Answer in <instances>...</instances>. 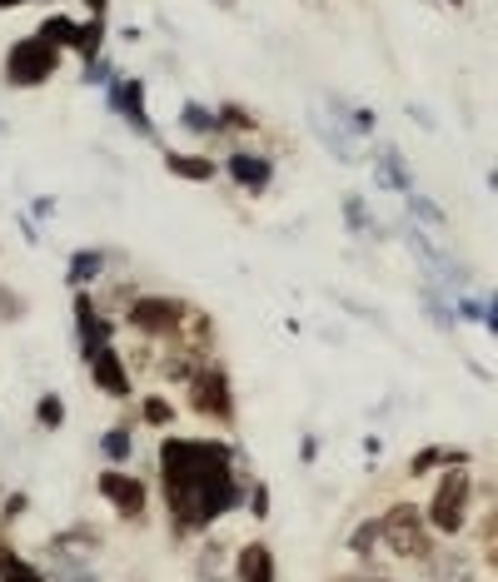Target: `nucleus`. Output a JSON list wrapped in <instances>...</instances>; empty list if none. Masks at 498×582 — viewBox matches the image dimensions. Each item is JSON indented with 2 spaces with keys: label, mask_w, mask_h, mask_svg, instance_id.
<instances>
[{
  "label": "nucleus",
  "mask_w": 498,
  "mask_h": 582,
  "mask_svg": "<svg viewBox=\"0 0 498 582\" xmlns=\"http://www.w3.org/2000/svg\"><path fill=\"white\" fill-rule=\"evenodd\" d=\"M160 488L179 533H204L239 508L245 478L235 448L220 438H165L160 443Z\"/></svg>",
  "instance_id": "f257e3e1"
},
{
  "label": "nucleus",
  "mask_w": 498,
  "mask_h": 582,
  "mask_svg": "<svg viewBox=\"0 0 498 582\" xmlns=\"http://www.w3.org/2000/svg\"><path fill=\"white\" fill-rule=\"evenodd\" d=\"M0 314H5V319H21V299H15L11 289H0Z\"/></svg>",
  "instance_id": "4c0bfd02"
},
{
  "label": "nucleus",
  "mask_w": 498,
  "mask_h": 582,
  "mask_svg": "<svg viewBox=\"0 0 498 582\" xmlns=\"http://www.w3.org/2000/svg\"><path fill=\"white\" fill-rule=\"evenodd\" d=\"M105 40H110V25L105 15H90V21H80V36H75V55L90 65V60L105 55Z\"/></svg>",
  "instance_id": "412c9836"
},
{
  "label": "nucleus",
  "mask_w": 498,
  "mask_h": 582,
  "mask_svg": "<svg viewBox=\"0 0 498 582\" xmlns=\"http://www.w3.org/2000/svg\"><path fill=\"white\" fill-rule=\"evenodd\" d=\"M229 179H235L245 195H264V189L274 185V160L270 154H254V150H229L225 160Z\"/></svg>",
  "instance_id": "ddd939ff"
},
{
  "label": "nucleus",
  "mask_w": 498,
  "mask_h": 582,
  "mask_svg": "<svg viewBox=\"0 0 498 582\" xmlns=\"http://www.w3.org/2000/svg\"><path fill=\"white\" fill-rule=\"evenodd\" d=\"M0 135H11V125H5V120H0Z\"/></svg>",
  "instance_id": "09e8293b"
},
{
  "label": "nucleus",
  "mask_w": 498,
  "mask_h": 582,
  "mask_svg": "<svg viewBox=\"0 0 498 582\" xmlns=\"http://www.w3.org/2000/svg\"><path fill=\"white\" fill-rule=\"evenodd\" d=\"M374 125H379V115L369 106H349V129H354V135H374Z\"/></svg>",
  "instance_id": "72a5a7b5"
},
{
  "label": "nucleus",
  "mask_w": 498,
  "mask_h": 582,
  "mask_svg": "<svg viewBox=\"0 0 498 582\" xmlns=\"http://www.w3.org/2000/svg\"><path fill=\"white\" fill-rule=\"evenodd\" d=\"M140 413H145V423H154V429H170V423H175V408H170L165 398H145Z\"/></svg>",
  "instance_id": "473e14b6"
},
{
  "label": "nucleus",
  "mask_w": 498,
  "mask_h": 582,
  "mask_svg": "<svg viewBox=\"0 0 498 582\" xmlns=\"http://www.w3.org/2000/svg\"><path fill=\"white\" fill-rule=\"evenodd\" d=\"M105 106H110V115H120L135 135L154 140V120H150V110H145V81H135V75H115L110 90H105Z\"/></svg>",
  "instance_id": "9b49d317"
},
{
  "label": "nucleus",
  "mask_w": 498,
  "mask_h": 582,
  "mask_svg": "<svg viewBox=\"0 0 498 582\" xmlns=\"http://www.w3.org/2000/svg\"><path fill=\"white\" fill-rule=\"evenodd\" d=\"M105 264H110L105 249H75L71 264H65V284H75V289H90V284L105 274Z\"/></svg>",
  "instance_id": "a211bd4d"
},
{
  "label": "nucleus",
  "mask_w": 498,
  "mask_h": 582,
  "mask_svg": "<svg viewBox=\"0 0 498 582\" xmlns=\"http://www.w3.org/2000/svg\"><path fill=\"white\" fill-rule=\"evenodd\" d=\"M36 36H40V40H50L55 50H75V36H80V21H71V15H46Z\"/></svg>",
  "instance_id": "5701e85b"
},
{
  "label": "nucleus",
  "mask_w": 498,
  "mask_h": 582,
  "mask_svg": "<svg viewBox=\"0 0 498 582\" xmlns=\"http://www.w3.org/2000/svg\"><path fill=\"white\" fill-rule=\"evenodd\" d=\"M484 324H488V334L498 338V294L494 299H484Z\"/></svg>",
  "instance_id": "ea45409f"
},
{
  "label": "nucleus",
  "mask_w": 498,
  "mask_h": 582,
  "mask_svg": "<svg viewBox=\"0 0 498 582\" xmlns=\"http://www.w3.org/2000/svg\"><path fill=\"white\" fill-rule=\"evenodd\" d=\"M379 533H384V553L403 562H428L439 558L434 553V537H428V518L414 503H394L389 512H379Z\"/></svg>",
  "instance_id": "f03ea898"
},
{
  "label": "nucleus",
  "mask_w": 498,
  "mask_h": 582,
  "mask_svg": "<svg viewBox=\"0 0 498 582\" xmlns=\"http://www.w3.org/2000/svg\"><path fill=\"white\" fill-rule=\"evenodd\" d=\"M71 319H75V354L90 363V359H96V354L110 344V334H115V319H105L100 299H96V294H85V289L75 294Z\"/></svg>",
  "instance_id": "1a4fd4ad"
},
{
  "label": "nucleus",
  "mask_w": 498,
  "mask_h": 582,
  "mask_svg": "<svg viewBox=\"0 0 498 582\" xmlns=\"http://www.w3.org/2000/svg\"><path fill=\"white\" fill-rule=\"evenodd\" d=\"M21 5H30V0H0V11H21Z\"/></svg>",
  "instance_id": "c03bdc74"
},
{
  "label": "nucleus",
  "mask_w": 498,
  "mask_h": 582,
  "mask_svg": "<svg viewBox=\"0 0 498 582\" xmlns=\"http://www.w3.org/2000/svg\"><path fill=\"white\" fill-rule=\"evenodd\" d=\"M339 210H345V224H349L354 234H384L379 224H374V214H369L364 195H345V205H339Z\"/></svg>",
  "instance_id": "c85d7f7f"
},
{
  "label": "nucleus",
  "mask_w": 498,
  "mask_h": 582,
  "mask_svg": "<svg viewBox=\"0 0 498 582\" xmlns=\"http://www.w3.org/2000/svg\"><path fill=\"white\" fill-rule=\"evenodd\" d=\"M469 503H474V478H469V463H449L434 483V498H428V528L434 533H463L469 523Z\"/></svg>",
  "instance_id": "7ed1b4c3"
},
{
  "label": "nucleus",
  "mask_w": 498,
  "mask_h": 582,
  "mask_svg": "<svg viewBox=\"0 0 498 582\" xmlns=\"http://www.w3.org/2000/svg\"><path fill=\"white\" fill-rule=\"evenodd\" d=\"M309 129L320 135V145L334 154L339 164H359V135L349 129V106L339 100V95H324L320 106L309 110Z\"/></svg>",
  "instance_id": "39448f33"
},
{
  "label": "nucleus",
  "mask_w": 498,
  "mask_h": 582,
  "mask_svg": "<svg viewBox=\"0 0 498 582\" xmlns=\"http://www.w3.org/2000/svg\"><path fill=\"white\" fill-rule=\"evenodd\" d=\"M453 314L469 319V324H484V299H469V294H463V299L453 304Z\"/></svg>",
  "instance_id": "c9c22d12"
},
{
  "label": "nucleus",
  "mask_w": 498,
  "mask_h": 582,
  "mask_svg": "<svg viewBox=\"0 0 498 582\" xmlns=\"http://www.w3.org/2000/svg\"><path fill=\"white\" fill-rule=\"evenodd\" d=\"M488 185H494V195H498V170H494V175H488Z\"/></svg>",
  "instance_id": "49530a36"
},
{
  "label": "nucleus",
  "mask_w": 498,
  "mask_h": 582,
  "mask_svg": "<svg viewBox=\"0 0 498 582\" xmlns=\"http://www.w3.org/2000/svg\"><path fill=\"white\" fill-rule=\"evenodd\" d=\"M220 5H235V0H220Z\"/></svg>",
  "instance_id": "8fccbe9b"
},
{
  "label": "nucleus",
  "mask_w": 498,
  "mask_h": 582,
  "mask_svg": "<svg viewBox=\"0 0 498 582\" xmlns=\"http://www.w3.org/2000/svg\"><path fill=\"white\" fill-rule=\"evenodd\" d=\"M90 384H96L105 398H130L135 394L130 369H125V354H120L115 344H105V349L90 359Z\"/></svg>",
  "instance_id": "f8f14e48"
},
{
  "label": "nucleus",
  "mask_w": 498,
  "mask_h": 582,
  "mask_svg": "<svg viewBox=\"0 0 498 582\" xmlns=\"http://www.w3.org/2000/svg\"><path fill=\"white\" fill-rule=\"evenodd\" d=\"M179 125L190 129V135H214V129H220V120H214L210 106H200V100H185V106H179Z\"/></svg>",
  "instance_id": "cd10ccee"
},
{
  "label": "nucleus",
  "mask_w": 498,
  "mask_h": 582,
  "mask_svg": "<svg viewBox=\"0 0 498 582\" xmlns=\"http://www.w3.org/2000/svg\"><path fill=\"white\" fill-rule=\"evenodd\" d=\"M185 314V299H170V294H135L130 309H125V324L140 338H170Z\"/></svg>",
  "instance_id": "6e6552de"
},
{
  "label": "nucleus",
  "mask_w": 498,
  "mask_h": 582,
  "mask_svg": "<svg viewBox=\"0 0 498 582\" xmlns=\"http://www.w3.org/2000/svg\"><path fill=\"white\" fill-rule=\"evenodd\" d=\"M403 110H409V120H414V125L434 129V115H428V110H424V106H414V100H409V106H403Z\"/></svg>",
  "instance_id": "a19ab883"
},
{
  "label": "nucleus",
  "mask_w": 498,
  "mask_h": 582,
  "mask_svg": "<svg viewBox=\"0 0 498 582\" xmlns=\"http://www.w3.org/2000/svg\"><path fill=\"white\" fill-rule=\"evenodd\" d=\"M80 5H85L90 15H105V11H110V0H80Z\"/></svg>",
  "instance_id": "37998d69"
},
{
  "label": "nucleus",
  "mask_w": 498,
  "mask_h": 582,
  "mask_svg": "<svg viewBox=\"0 0 498 582\" xmlns=\"http://www.w3.org/2000/svg\"><path fill=\"white\" fill-rule=\"evenodd\" d=\"M403 199H409V214H414V224H419V230H449V214H444L439 210V205H434V199H428V195H419V189H409V195H403Z\"/></svg>",
  "instance_id": "393cba45"
},
{
  "label": "nucleus",
  "mask_w": 498,
  "mask_h": 582,
  "mask_svg": "<svg viewBox=\"0 0 498 582\" xmlns=\"http://www.w3.org/2000/svg\"><path fill=\"white\" fill-rule=\"evenodd\" d=\"M190 408L204 413L214 423H235V388H229V373L220 359H204L200 369L190 373Z\"/></svg>",
  "instance_id": "423d86ee"
},
{
  "label": "nucleus",
  "mask_w": 498,
  "mask_h": 582,
  "mask_svg": "<svg viewBox=\"0 0 498 582\" xmlns=\"http://www.w3.org/2000/svg\"><path fill=\"white\" fill-rule=\"evenodd\" d=\"M349 553L354 558H364V562H379V558H389L384 553V533H379V518H364V523L349 533Z\"/></svg>",
  "instance_id": "aec40b11"
},
{
  "label": "nucleus",
  "mask_w": 498,
  "mask_h": 582,
  "mask_svg": "<svg viewBox=\"0 0 498 582\" xmlns=\"http://www.w3.org/2000/svg\"><path fill=\"white\" fill-rule=\"evenodd\" d=\"M165 170L175 179H190V185H210L214 175H220V160H210V154H179V150H165Z\"/></svg>",
  "instance_id": "dca6fc26"
},
{
  "label": "nucleus",
  "mask_w": 498,
  "mask_h": 582,
  "mask_svg": "<svg viewBox=\"0 0 498 582\" xmlns=\"http://www.w3.org/2000/svg\"><path fill=\"white\" fill-rule=\"evenodd\" d=\"M195 572H200V582H229V543L225 537H204L200 558H195Z\"/></svg>",
  "instance_id": "6ab92c4d"
},
{
  "label": "nucleus",
  "mask_w": 498,
  "mask_h": 582,
  "mask_svg": "<svg viewBox=\"0 0 498 582\" xmlns=\"http://www.w3.org/2000/svg\"><path fill=\"white\" fill-rule=\"evenodd\" d=\"M444 5H453V11H463V5H469V0H444Z\"/></svg>",
  "instance_id": "a18cd8bd"
},
{
  "label": "nucleus",
  "mask_w": 498,
  "mask_h": 582,
  "mask_svg": "<svg viewBox=\"0 0 498 582\" xmlns=\"http://www.w3.org/2000/svg\"><path fill=\"white\" fill-rule=\"evenodd\" d=\"M449 463H469V454H459V448H419V454L409 458V478H424V473L449 468Z\"/></svg>",
  "instance_id": "4be33fe9"
},
{
  "label": "nucleus",
  "mask_w": 498,
  "mask_h": 582,
  "mask_svg": "<svg viewBox=\"0 0 498 582\" xmlns=\"http://www.w3.org/2000/svg\"><path fill=\"white\" fill-rule=\"evenodd\" d=\"M100 498L110 503V508L125 518V523H135V518H145V503H150V488H145V478L125 473V468H105V473L96 478Z\"/></svg>",
  "instance_id": "9d476101"
},
{
  "label": "nucleus",
  "mask_w": 498,
  "mask_h": 582,
  "mask_svg": "<svg viewBox=\"0 0 498 582\" xmlns=\"http://www.w3.org/2000/svg\"><path fill=\"white\" fill-rule=\"evenodd\" d=\"M214 120H220V129H235V135H254V129H260L254 110H245L239 100H225V106L214 110Z\"/></svg>",
  "instance_id": "bb28decb"
},
{
  "label": "nucleus",
  "mask_w": 498,
  "mask_h": 582,
  "mask_svg": "<svg viewBox=\"0 0 498 582\" xmlns=\"http://www.w3.org/2000/svg\"><path fill=\"white\" fill-rule=\"evenodd\" d=\"M175 344H185V349H200V354H210V344H214V319L204 314V309H195V304H185V314H179V324H175Z\"/></svg>",
  "instance_id": "4468645a"
},
{
  "label": "nucleus",
  "mask_w": 498,
  "mask_h": 582,
  "mask_svg": "<svg viewBox=\"0 0 498 582\" xmlns=\"http://www.w3.org/2000/svg\"><path fill=\"white\" fill-rule=\"evenodd\" d=\"M25 503H30V498H25V493H15V498L5 503V512H0V518H5V523H15V518L25 512Z\"/></svg>",
  "instance_id": "58836bf2"
},
{
  "label": "nucleus",
  "mask_w": 498,
  "mask_h": 582,
  "mask_svg": "<svg viewBox=\"0 0 498 582\" xmlns=\"http://www.w3.org/2000/svg\"><path fill=\"white\" fill-rule=\"evenodd\" d=\"M46 558H50V572L65 582H90V562L100 558V533L96 528H71L46 543Z\"/></svg>",
  "instance_id": "0eeeda50"
},
{
  "label": "nucleus",
  "mask_w": 498,
  "mask_h": 582,
  "mask_svg": "<svg viewBox=\"0 0 498 582\" xmlns=\"http://www.w3.org/2000/svg\"><path fill=\"white\" fill-rule=\"evenodd\" d=\"M0 582H46V568H36L30 558L11 553V547H0Z\"/></svg>",
  "instance_id": "b1692460"
},
{
  "label": "nucleus",
  "mask_w": 498,
  "mask_h": 582,
  "mask_svg": "<svg viewBox=\"0 0 498 582\" xmlns=\"http://www.w3.org/2000/svg\"><path fill=\"white\" fill-rule=\"evenodd\" d=\"M304 5H314V11H324V0H304Z\"/></svg>",
  "instance_id": "de8ad7c7"
},
{
  "label": "nucleus",
  "mask_w": 498,
  "mask_h": 582,
  "mask_svg": "<svg viewBox=\"0 0 498 582\" xmlns=\"http://www.w3.org/2000/svg\"><path fill=\"white\" fill-rule=\"evenodd\" d=\"M424 314L434 319V329H439V334H453V324H459V314H453V304L444 299L439 284H424Z\"/></svg>",
  "instance_id": "a878e982"
},
{
  "label": "nucleus",
  "mask_w": 498,
  "mask_h": 582,
  "mask_svg": "<svg viewBox=\"0 0 498 582\" xmlns=\"http://www.w3.org/2000/svg\"><path fill=\"white\" fill-rule=\"evenodd\" d=\"M100 454H105L110 463H125V458L135 454V438H130V429L120 423V429H105V433H100Z\"/></svg>",
  "instance_id": "c756f323"
},
{
  "label": "nucleus",
  "mask_w": 498,
  "mask_h": 582,
  "mask_svg": "<svg viewBox=\"0 0 498 582\" xmlns=\"http://www.w3.org/2000/svg\"><path fill=\"white\" fill-rule=\"evenodd\" d=\"M235 578L239 582H274V553H270V543H245V547H239Z\"/></svg>",
  "instance_id": "f3484780"
},
{
  "label": "nucleus",
  "mask_w": 498,
  "mask_h": 582,
  "mask_svg": "<svg viewBox=\"0 0 498 582\" xmlns=\"http://www.w3.org/2000/svg\"><path fill=\"white\" fill-rule=\"evenodd\" d=\"M115 65H110V60L105 55H100V60H90V65H85V85H110V81H115Z\"/></svg>",
  "instance_id": "f704fd0d"
},
{
  "label": "nucleus",
  "mask_w": 498,
  "mask_h": 582,
  "mask_svg": "<svg viewBox=\"0 0 498 582\" xmlns=\"http://www.w3.org/2000/svg\"><path fill=\"white\" fill-rule=\"evenodd\" d=\"M478 553H484L488 568H498V508L484 518V528H478Z\"/></svg>",
  "instance_id": "2f4dec72"
},
{
  "label": "nucleus",
  "mask_w": 498,
  "mask_h": 582,
  "mask_svg": "<svg viewBox=\"0 0 498 582\" xmlns=\"http://www.w3.org/2000/svg\"><path fill=\"white\" fill-rule=\"evenodd\" d=\"M249 512H254V518H270V488H264V483H254V488H249Z\"/></svg>",
  "instance_id": "e433bc0d"
},
{
  "label": "nucleus",
  "mask_w": 498,
  "mask_h": 582,
  "mask_svg": "<svg viewBox=\"0 0 498 582\" xmlns=\"http://www.w3.org/2000/svg\"><path fill=\"white\" fill-rule=\"evenodd\" d=\"M36 423H40L46 433L65 429V398H60V394H40V404H36Z\"/></svg>",
  "instance_id": "7c9ffc66"
},
{
  "label": "nucleus",
  "mask_w": 498,
  "mask_h": 582,
  "mask_svg": "<svg viewBox=\"0 0 498 582\" xmlns=\"http://www.w3.org/2000/svg\"><path fill=\"white\" fill-rule=\"evenodd\" d=\"M299 458H304V463H314V458H320V438H314V433L299 443Z\"/></svg>",
  "instance_id": "79ce46f5"
},
{
  "label": "nucleus",
  "mask_w": 498,
  "mask_h": 582,
  "mask_svg": "<svg viewBox=\"0 0 498 582\" xmlns=\"http://www.w3.org/2000/svg\"><path fill=\"white\" fill-rule=\"evenodd\" d=\"M60 75V50L40 36H21L5 50V85L11 90H40Z\"/></svg>",
  "instance_id": "20e7f679"
},
{
  "label": "nucleus",
  "mask_w": 498,
  "mask_h": 582,
  "mask_svg": "<svg viewBox=\"0 0 498 582\" xmlns=\"http://www.w3.org/2000/svg\"><path fill=\"white\" fill-rule=\"evenodd\" d=\"M374 185H379V189H394V195H409V189H414V170L403 164L399 145L379 150V160H374Z\"/></svg>",
  "instance_id": "2eb2a0df"
}]
</instances>
